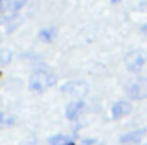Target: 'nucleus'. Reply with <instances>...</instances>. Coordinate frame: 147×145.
I'll return each instance as SVG.
<instances>
[{"label":"nucleus","mask_w":147,"mask_h":145,"mask_svg":"<svg viewBox=\"0 0 147 145\" xmlns=\"http://www.w3.org/2000/svg\"><path fill=\"white\" fill-rule=\"evenodd\" d=\"M144 133H146V129L144 128L143 129H138V131H131L128 133L121 135L120 136V142L121 144H137V142H140L143 139Z\"/></svg>","instance_id":"nucleus-7"},{"label":"nucleus","mask_w":147,"mask_h":145,"mask_svg":"<svg viewBox=\"0 0 147 145\" xmlns=\"http://www.w3.org/2000/svg\"><path fill=\"white\" fill-rule=\"evenodd\" d=\"M0 76H2V71H0Z\"/></svg>","instance_id":"nucleus-18"},{"label":"nucleus","mask_w":147,"mask_h":145,"mask_svg":"<svg viewBox=\"0 0 147 145\" xmlns=\"http://www.w3.org/2000/svg\"><path fill=\"white\" fill-rule=\"evenodd\" d=\"M56 35H58V31L55 26H48V28H43L39 31V39L42 42H46V44L55 41Z\"/></svg>","instance_id":"nucleus-8"},{"label":"nucleus","mask_w":147,"mask_h":145,"mask_svg":"<svg viewBox=\"0 0 147 145\" xmlns=\"http://www.w3.org/2000/svg\"><path fill=\"white\" fill-rule=\"evenodd\" d=\"M146 65V55L141 51H133L127 55L125 67L131 74H138Z\"/></svg>","instance_id":"nucleus-2"},{"label":"nucleus","mask_w":147,"mask_h":145,"mask_svg":"<svg viewBox=\"0 0 147 145\" xmlns=\"http://www.w3.org/2000/svg\"><path fill=\"white\" fill-rule=\"evenodd\" d=\"M15 118L5 113V112H0V129H5V128H9L12 125H15Z\"/></svg>","instance_id":"nucleus-10"},{"label":"nucleus","mask_w":147,"mask_h":145,"mask_svg":"<svg viewBox=\"0 0 147 145\" xmlns=\"http://www.w3.org/2000/svg\"><path fill=\"white\" fill-rule=\"evenodd\" d=\"M61 92L68 96H85L88 93V86L84 81H68L61 87Z\"/></svg>","instance_id":"nucleus-4"},{"label":"nucleus","mask_w":147,"mask_h":145,"mask_svg":"<svg viewBox=\"0 0 147 145\" xmlns=\"http://www.w3.org/2000/svg\"><path fill=\"white\" fill-rule=\"evenodd\" d=\"M131 110H133V106H131L130 102L120 100V102H117V103L113 105V107H111V116H113V119H121V118L127 116L128 113H131Z\"/></svg>","instance_id":"nucleus-6"},{"label":"nucleus","mask_w":147,"mask_h":145,"mask_svg":"<svg viewBox=\"0 0 147 145\" xmlns=\"http://www.w3.org/2000/svg\"><path fill=\"white\" fill-rule=\"evenodd\" d=\"M26 2H28V0H12V2H9V8H7V10H10L12 13H15V12H20V9L25 8Z\"/></svg>","instance_id":"nucleus-11"},{"label":"nucleus","mask_w":147,"mask_h":145,"mask_svg":"<svg viewBox=\"0 0 147 145\" xmlns=\"http://www.w3.org/2000/svg\"><path fill=\"white\" fill-rule=\"evenodd\" d=\"M94 142H95V139H84L81 142V145H92Z\"/></svg>","instance_id":"nucleus-14"},{"label":"nucleus","mask_w":147,"mask_h":145,"mask_svg":"<svg viewBox=\"0 0 147 145\" xmlns=\"http://www.w3.org/2000/svg\"><path fill=\"white\" fill-rule=\"evenodd\" d=\"M84 110H85V102L84 100H75V102H71L66 106L65 116L69 120H77Z\"/></svg>","instance_id":"nucleus-5"},{"label":"nucleus","mask_w":147,"mask_h":145,"mask_svg":"<svg viewBox=\"0 0 147 145\" xmlns=\"http://www.w3.org/2000/svg\"><path fill=\"white\" fill-rule=\"evenodd\" d=\"M13 60V51L9 48L0 49V65H9Z\"/></svg>","instance_id":"nucleus-9"},{"label":"nucleus","mask_w":147,"mask_h":145,"mask_svg":"<svg viewBox=\"0 0 147 145\" xmlns=\"http://www.w3.org/2000/svg\"><path fill=\"white\" fill-rule=\"evenodd\" d=\"M58 79L53 72L45 70H36L29 79V90L35 93H43L46 89L53 87Z\"/></svg>","instance_id":"nucleus-1"},{"label":"nucleus","mask_w":147,"mask_h":145,"mask_svg":"<svg viewBox=\"0 0 147 145\" xmlns=\"http://www.w3.org/2000/svg\"><path fill=\"white\" fill-rule=\"evenodd\" d=\"M9 2H10V0H0V13H3V12L7 10Z\"/></svg>","instance_id":"nucleus-13"},{"label":"nucleus","mask_w":147,"mask_h":145,"mask_svg":"<svg viewBox=\"0 0 147 145\" xmlns=\"http://www.w3.org/2000/svg\"><path fill=\"white\" fill-rule=\"evenodd\" d=\"M68 141H69L68 136H65L62 133H58V135H53V136L49 138V145H65Z\"/></svg>","instance_id":"nucleus-12"},{"label":"nucleus","mask_w":147,"mask_h":145,"mask_svg":"<svg viewBox=\"0 0 147 145\" xmlns=\"http://www.w3.org/2000/svg\"><path fill=\"white\" fill-rule=\"evenodd\" d=\"M6 21H7V16H5V15H0V25L5 23Z\"/></svg>","instance_id":"nucleus-15"},{"label":"nucleus","mask_w":147,"mask_h":145,"mask_svg":"<svg viewBox=\"0 0 147 145\" xmlns=\"http://www.w3.org/2000/svg\"><path fill=\"white\" fill-rule=\"evenodd\" d=\"M127 93L131 99H136V100H143L146 99L147 96V86H146V79L144 77H140L131 83H128L127 86Z\"/></svg>","instance_id":"nucleus-3"},{"label":"nucleus","mask_w":147,"mask_h":145,"mask_svg":"<svg viewBox=\"0 0 147 145\" xmlns=\"http://www.w3.org/2000/svg\"><path fill=\"white\" fill-rule=\"evenodd\" d=\"M110 2H111V3H113V5H117V3H118V2H120V0H110Z\"/></svg>","instance_id":"nucleus-17"},{"label":"nucleus","mask_w":147,"mask_h":145,"mask_svg":"<svg viewBox=\"0 0 147 145\" xmlns=\"http://www.w3.org/2000/svg\"><path fill=\"white\" fill-rule=\"evenodd\" d=\"M65 145H75V142H72V141H71V139H69V141H68V142H66V144H65Z\"/></svg>","instance_id":"nucleus-16"}]
</instances>
